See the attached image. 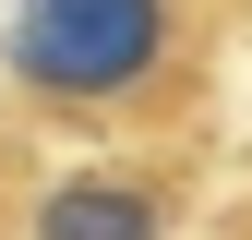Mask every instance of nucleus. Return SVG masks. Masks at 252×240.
<instances>
[{"label":"nucleus","instance_id":"3","mask_svg":"<svg viewBox=\"0 0 252 240\" xmlns=\"http://www.w3.org/2000/svg\"><path fill=\"white\" fill-rule=\"evenodd\" d=\"M228 240H252V216H240V228H228Z\"/></svg>","mask_w":252,"mask_h":240},{"label":"nucleus","instance_id":"2","mask_svg":"<svg viewBox=\"0 0 252 240\" xmlns=\"http://www.w3.org/2000/svg\"><path fill=\"white\" fill-rule=\"evenodd\" d=\"M168 168H72L36 192V240H168Z\"/></svg>","mask_w":252,"mask_h":240},{"label":"nucleus","instance_id":"1","mask_svg":"<svg viewBox=\"0 0 252 240\" xmlns=\"http://www.w3.org/2000/svg\"><path fill=\"white\" fill-rule=\"evenodd\" d=\"M192 48H204V0H12L0 24V72L60 120L168 108Z\"/></svg>","mask_w":252,"mask_h":240}]
</instances>
